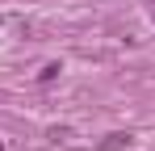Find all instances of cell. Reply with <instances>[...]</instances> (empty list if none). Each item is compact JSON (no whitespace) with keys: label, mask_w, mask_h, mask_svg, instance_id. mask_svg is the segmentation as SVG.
Returning <instances> with one entry per match:
<instances>
[{"label":"cell","mask_w":155,"mask_h":151,"mask_svg":"<svg viewBox=\"0 0 155 151\" xmlns=\"http://www.w3.org/2000/svg\"><path fill=\"white\" fill-rule=\"evenodd\" d=\"M126 143H130V130H113V134H105L101 151H117V147H126Z\"/></svg>","instance_id":"6da1fadb"},{"label":"cell","mask_w":155,"mask_h":151,"mask_svg":"<svg viewBox=\"0 0 155 151\" xmlns=\"http://www.w3.org/2000/svg\"><path fill=\"white\" fill-rule=\"evenodd\" d=\"M54 76H59V63H46V67H42V72H38V84H51Z\"/></svg>","instance_id":"7a4b0ae2"}]
</instances>
